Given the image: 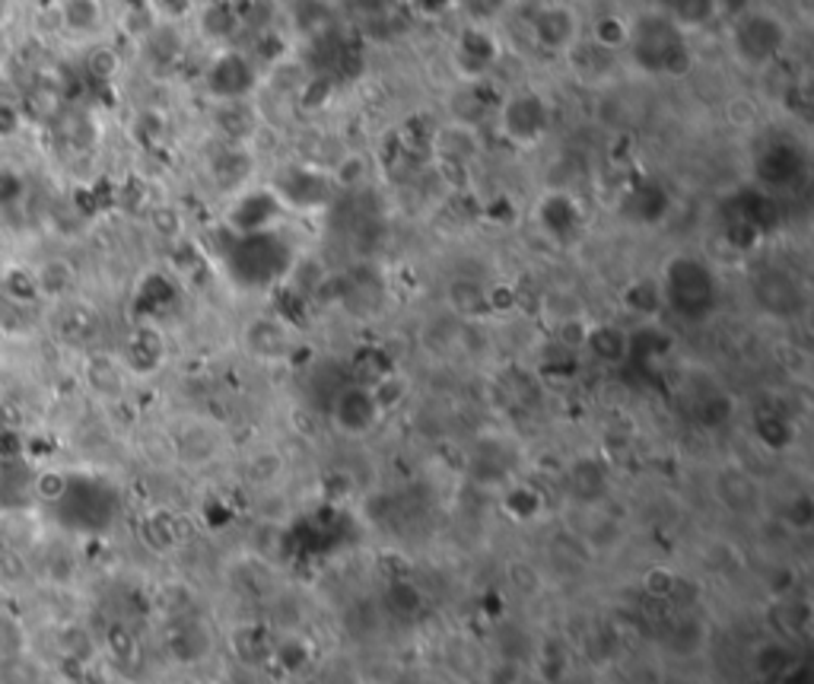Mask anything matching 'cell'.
Returning <instances> with one entry per match:
<instances>
[{
  "label": "cell",
  "instance_id": "obj_4",
  "mask_svg": "<svg viewBox=\"0 0 814 684\" xmlns=\"http://www.w3.org/2000/svg\"><path fill=\"white\" fill-rule=\"evenodd\" d=\"M551 119H554L551 102L541 92H531V89L509 92L496 109V128L516 147L541 144L547 137V130H551Z\"/></svg>",
  "mask_w": 814,
  "mask_h": 684
},
{
  "label": "cell",
  "instance_id": "obj_16",
  "mask_svg": "<svg viewBox=\"0 0 814 684\" xmlns=\"http://www.w3.org/2000/svg\"><path fill=\"white\" fill-rule=\"evenodd\" d=\"M582 350L592 353L599 363H624L630 353H633V338L620 328V325H610V322H599V325H589L585 328V341H582Z\"/></svg>",
  "mask_w": 814,
  "mask_h": 684
},
{
  "label": "cell",
  "instance_id": "obj_18",
  "mask_svg": "<svg viewBox=\"0 0 814 684\" xmlns=\"http://www.w3.org/2000/svg\"><path fill=\"white\" fill-rule=\"evenodd\" d=\"M662 13L678 26L684 29L688 36L691 33H703L710 29L713 23H719V0H662Z\"/></svg>",
  "mask_w": 814,
  "mask_h": 684
},
{
  "label": "cell",
  "instance_id": "obj_17",
  "mask_svg": "<svg viewBox=\"0 0 814 684\" xmlns=\"http://www.w3.org/2000/svg\"><path fill=\"white\" fill-rule=\"evenodd\" d=\"M564 58L570 61V67L576 71V77H579L582 84H605V80H610V74H614L620 54L605 51V48L592 45L582 36Z\"/></svg>",
  "mask_w": 814,
  "mask_h": 684
},
{
  "label": "cell",
  "instance_id": "obj_20",
  "mask_svg": "<svg viewBox=\"0 0 814 684\" xmlns=\"http://www.w3.org/2000/svg\"><path fill=\"white\" fill-rule=\"evenodd\" d=\"M627 36H630V20L620 16V13H602L592 26H589V42L605 48V51H614V54H624V45H627Z\"/></svg>",
  "mask_w": 814,
  "mask_h": 684
},
{
  "label": "cell",
  "instance_id": "obj_21",
  "mask_svg": "<svg viewBox=\"0 0 814 684\" xmlns=\"http://www.w3.org/2000/svg\"><path fill=\"white\" fill-rule=\"evenodd\" d=\"M624 302L630 312H637L640 319H652L655 312H662V290L658 281H633L624 294Z\"/></svg>",
  "mask_w": 814,
  "mask_h": 684
},
{
  "label": "cell",
  "instance_id": "obj_12",
  "mask_svg": "<svg viewBox=\"0 0 814 684\" xmlns=\"http://www.w3.org/2000/svg\"><path fill=\"white\" fill-rule=\"evenodd\" d=\"M58 26L77 42L96 39L106 29V0H58Z\"/></svg>",
  "mask_w": 814,
  "mask_h": 684
},
{
  "label": "cell",
  "instance_id": "obj_13",
  "mask_svg": "<svg viewBox=\"0 0 814 684\" xmlns=\"http://www.w3.org/2000/svg\"><path fill=\"white\" fill-rule=\"evenodd\" d=\"M245 347L261 360H281L293 350V332L286 328L284 319L258 315L245 328Z\"/></svg>",
  "mask_w": 814,
  "mask_h": 684
},
{
  "label": "cell",
  "instance_id": "obj_5",
  "mask_svg": "<svg viewBox=\"0 0 814 684\" xmlns=\"http://www.w3.org/2000/svg\"><path fill=\"white\" fill-rule=\"evenodd\" d=\"M526 26H529L531 45L551 58H564L572 45L585 36L582 16L572 10L570 3H560V0H547V3L531 7Z\"/></svg>",
  "mask_w": 814,
  "mask_h": 684
},
{
  "label": "cell",
  "instance_id": "obj_8",
  "mask_svg": "<svg viewBox=\"0 0 814 684\" xmlns=\"http://www.w3.org/2000/svg\"><path fill=\"white\" fill-rule=\"evenodd\" d=\"M255 84H258L255 61L236 48L220 51L207 64V74H203V86L217 102H245V96L255 89Z\"/></svg>",
  "mask_w": 814,
  "mask_h": 684
},
{
  "label": "cell",
  "instance_id": "obj_11",
  "mask_svg": "<svg viewBox=\"0 0 814 684\" xmlns=\"http://www.w3.org/2000/svg\"><path fill=\"white\" fill-rule=\"evenodd\" d=\"M754 297L776 319H792L795 312L805 309V287L786 268L761 271V277L754 281Z\"/></svg>",
  "mask_w": 814,
  "mask_h": 684
},
{
  "label": "cell",
  "instance_id": "obj_19",
  "mask_svg": "<svg viewBox=\"0 0 814 684\" xmlns=\"http://www.w3.org/2000/svg\"><path fill=\"white\" fill-rule=\"evenodd\" d=\"M239 23H243V16L233 3H223V0H203L201 3V33H207L210 39L226 42Z\"/></svg>",
  "mask_w": 814,
  "mask_h": 684
},
{
  "label": "cell",
  "instance_id": "obj_22",
  "mask_svg": "<svg viewBox=\"0 0 814 684\" xmlns=\"http://www.w3.org/2000/svg\"><path fill=\"white\" fill-rule=\"evenodd\" d=\"M448 294H461V302H452L455 312H461V315H481L488 306V294L478 281H455Z\"/></svg>",
  "mask_w": 814,
  "mask_h": 684
},
{
  "label": "cell",
  "instance_id": "obj_6",
  "mask_svg": "<svg viewBox=\"0 0 814 684\" xmlns=\"http://www.w3.org/2000/svg\"><path fill=\"white\" fill-rule=\"evenodd\" d=\"M328 418H331V427L337 430L341 436L363 439L382 424L385 411L379 408V401L372 395V385L350 383L334 391V398L328 405Z\"/></svg>",
  "mask_w": 814,
  "mask_h": 684
},
{
  "label": "cell",
  "instance_id": "obj_7",
  "mask_svg": "<svg viewBox=\"0 0 814 684\" xmlns=\"http://www.w3.org/2000/svg\"><path fill=\"white\" fill-rule=\"evenodd\" d=\"M499 39L484 26H468L452 42V71L461 84H484L490 71L499 64Z\"/></svg>",
  "mask_w": 814,
  "mask_h": 684
},
{
  "label": "cell",
  "instance_id": "obj_15",
  "mask_svg": "<svg viewBox=\"0 0 814 684\" xmlns=\"http://www.w3.org/2000/svg\"><path fill=\"white\" fill-rule=\"evenodd\" d=\"M538 223H541V229H544L551 239L570 242L572 236L579 233V226H582V214H579V208L572 204L567 195L554 191V195H547V198L538 204Z\"/></svg>",
  "mask_w": 814,
  "mask_h": 684
},
{
  "label": "cell",
  "instance_id": "obj_9",
  "mask_svg": "<svg viewBox=\"0 0 814 684\" xmlns=\"http://www.w3.org/2000/svg\"><path fill=\"white\" fill-rule=\"evenodd\" d=\"M284 216V204L268 188H245L233 198L226 211V226H233L236 236H255V233H274V223Z\"/></svg>",
  "mask_w": 814,
  "mask_h": 684
},
{
  "label": "cell",
  "instance_id": "obj_10",
  "mask_svg": "<svg viewBox=\"0 0 814 684\" xmlns=\"http://www.w3.org/2000/svg\"><path fill=\"white\" fill-rule=\"evenodd\" d=\"M271 191L278 195L284 211L286 208L289 211H319L334 195V178L316 170H306V166H296V170H286L284 175H278Z\"/></svg>",
  "mask_w": 814,
  "mask_h": 684
},
{
  "label": "cell",
  "instance_id": "obj_24",
  "mask_svg": "<svg viewBox=\"0 0 814 684\" xmlns=\"http://www.w3.org/2000/svg\"><path fill=\"white\" fill-rule=\"evenodd\" d=\"M185 3H195V7H201L203 0H185Z\"/></svg>",
  "mask_w": 814,
  "mask_h": 684
},
{
  "label": "cell",
  "instance_id": "obj_2",
  "mask_svg": "<svg viewBox=\"0 0 814 684\" xmlns=\"http://www.w3.org/2000/svg\"><path fill=\"white\" fill-rule=\"evenodd\" d=\"M655 281L662 290V309H671L684 322H703L719 306V277L703 258H668Z\"/></svg>",
  "mask_w": 814,
  "mask_h": 684
},
{
  "label": "cell",
  "instance_id": "obj_3",
  "mask_svg": "<svg viewBox=\"0 0 814 684\" xmlns=\"http://www.w3.org/2000/svg\"><path fill=\"white\" fill-rule=\"evenodd\" d=\"M726 39L735 64H741L744 71H767L789 48V26L774 10L751 7L741 16L729 20Z\"/></svg>",
  "mask_w": 814,
  "mask_h": 684
},
{
  "label": "cell",
  "instance_id": "obj_14",
  "mask_svg": "<svg viewBox=\"0 0 814 684\" xmlns=\"http://www.w3.org/2000/svg\"><path fill=\"white\" fill-rule=\"evenodd\" d=\"M175 456L188 465V469H201L207 462H213L220 456V433L210 427L207 421H188V427H182V433L175 436Z\"/></svg>",
  "mask_w": 814,
  "mask_h": 684
},
{
  "label": "cell",
  "instance_id": "obj_1",
  "mask_svg": "<svg viewBox=\"0 0 814 684\" xmlns=\"http://www.w3.org/2000/svg\"><path fill=\"white\" fill-rule=\"evenodd\" d=\"M624 54L643 77L678 80L693 67L691 36L678 29L662 10H650L630 20Z\"/></svg>",
  "mask_w": 814,
  "mask_h": 684
},
{
  "label": "cell",
  "instance_id": "obj_23",
  "mask_svg": "<svg viewBox=\"0 0 814 684\" xmlns=\"http://www.w3.org/2000/svg\"><path fill=\"white\" fill-rule=\"evenodd\" d=\"M86 71L96 77V80H112L119 74V54L109 51V48H96L86 61Z\"/></svg>",
  "mask_w": 814,
  "mask_h": 684
}]
</instances>
